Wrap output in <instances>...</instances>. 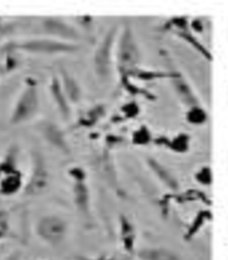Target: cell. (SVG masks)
<instances>
[{"mask_svg": "<svg viewBox=\"0 0 228 260\" xmlns=\"http://www.w3.org/2000/svg\"><path fill=\"white\" fill-rule=\"evenodd\" d=\"M19 23L16 20H7L0 16V39L7 38L15 32V29L18 28Z\"/></svg>", "mask_w": 228, "mask_h": 260, "instance_id": "obj_12", "label": "cell"}, {"mask_svg": "<svg viewBox=\"0 0 228 260\" xmlns=\"http://www.w3.org/2000/svg\"><path fill=\"white\" fill-rule=\"evenodd\" d=\"M70 175L75 180L72 192H74V200H75L76 207L83 214H86L88 211V189H87V185L84 184V174L80 168H71Z\"/></svg>", "mask_w": 228, "mask_h": 260, "instance_id": "obj_8", "label": "cell"}, {"mask_svg": "<svg viewBox=\"0 0 228 260\" xmlns=\"http://www.w3.org/2000/svg\"><path fill=\"white\" fill-rule=\"evenodd\" d=\"M40 110V95L34 78L25 79L24 87L15 102L10 116V124L20 125L32 120Z\"/></svg>", "mask_w": 228, "mask_h": 260, "instance_id": "obj_2", "label": "cell"}, {"mask_svg": "<svg viewBox=\"0 0 228 260\" xmlns=\"http://www.w3.org/2000/svg\"><path fill=\"white\" fill-rule=\"evenodd\" d=\"M8 232V214L0 211V239L4 238Z\"/></svg>", "mask_w": 228, "mask_h": 260, "instance_id": "obj_13", "label": "cell"}, {"mask_svg": "<svg viewBox=\"0 0 228 260\" xmlns=\"http://www.w3.org/2000/svg\"><path fill=\"white\" fill-rule=\"evenodd\" d=\"M6 260H19V255H18V253H14V255L8 256Z\"/></svg>", "mask_w": 228, "mask_h": 260, "instance_id": "obj_14", "label": "cell"}, {"mask_svg": "<svg viewBox=\"0 0 228 260\" xmlns=\"http://www.w3.org/2000/svg\"><path fill=\"white\" fill-rule=\"evenodd\" d=\"M14 44L18 52H27L32 55L72 54L79 48L75 43L51 39V38L25 39L22 42H14Z\"/></svg>", "mask_w": 228, "mask_h": 260, "instance_id": "obj_3", "label": "cell"}, {"mask_svg": "<svg viewBox=\"0 0 228 260\" xmlns=\"http://www.w3.org/2000/svg\"><path fill=\"white\" fill-rule=\"evenodd\" d=\"M60 83L64 91L66 96H67L70 103H78L80 98H82V89L79 83L76 82V79L66 70V68H60Z\"/></svg>", "mask_w": 228, "mask_h": 260, "instance_id": "obj_11", "label": "cell"}, {"mask_svg": "<svg viewBox=\"0 0 228 260\" xmlns=\"http://www.w3.org/2000/svg\"><path fill=\"white\" fill-rule=\"evenodd\" d=\"M32 167L24 184L23 192L27 196H36L43 193L50 183V171L46 157L40 151H32Z\"/></svg>", "mask_w": 228, "mask_h": 260, "instance_id": "obj_4", "label": "cell"}, {"mask_svg": "<svg viewBox=\"0 0 228 260\" xmlns=\"http://www.w3.org/2000/svg\"><path fill=\"white\" fill-rule=\"evenodd\" d=\"M50 93L57 111H59V114H60L61 119L63 120H70V118H71V106H70V102H68L67 96H66L63 87H61L60 79H59L57 75H54L51 78Z\"/></svg>", "mask_w": 228, "mask_h": 260, "instance_id": "obj_9", "label": "cell"}, {"mask_svg": "<svg viewBox=\"0 0 228 260\" xmlns=\"http://www.w3.org/2000/svg\"><path fill=\"white\" fill-rule=\"evenodd\" d=\"M19 150L10 147L0 159V196L11 198L24 188V178L19 168Z\"/></svg>", "mask_w": 228, "mask_h": 260, "instance_id": "obj_1", "label": "cell"}, {"mask_svg": "<svg viewBox=\"0 0 228 260\" xmlns=\"http://www.w3.org/2000/svg\"><path fill=\"white\" fill-rule=\"evenodd\" d=\"M39 131L46 139V142L50 143L51 146L61 151V152L70 153V146H68V142L66 139L64 132L56 123L50 120L42 121L39 124Z\"/></svg>", "mask_w": 228, "mask_h": 260, "instance_id": "obj_7", "label": "cell"}, {"mask_svg": "<svg viewBox=\"0 0 228 260\" xmlns=\"http://www.w3.org/2000/svg\"><path fill=\"white\" fill-rule=\"evenodd\" d=\"M35 231L36 235L47 244L57 246L59 243L63 242L67 234V223L63 217L57 215H44L38 219Z\"/></svg>", "mask_w": 228, "mask_h": 260, "instance_id": "obj_6", "label": "cell"}, {"mask_svg": "<svg viewBox=\"0 0 228 260\" xmlns=\"http://www.w3.org/2000/svg\"><path fill=\"white\" fill-rule=\"evenodd\" d=\"M38 28L47 38L56 40H63V42H70L71 40H78L80 38V34L78 29L71 25L67 20L57 16H43L38 19Z\"/></svg>", "mask_w": 228, "mask_h": 260, "instance_id": "obj_5", "label": "cell"}, {"mask_svg": "<svg viewBox=\"0 0 228 260\" xmlns=\"http://www.w3.org/2000/svg\"><path fill=\"white\" fill-rule=\"evenodd\" d=\"M112 34H108L102 44L97 48L96 54H95V68H96L97 75L100 78H106L110 70V50L111 44H112Z\"/></svg>", "mask_w": 228, "mask_h": 260, "instance_id": "obj_10", "label": "cell"}]
</instances>
